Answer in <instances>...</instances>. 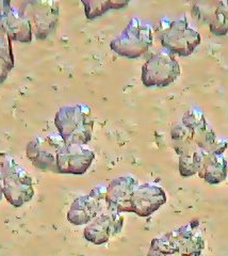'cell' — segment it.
<instances>
[{
	"label": "cell",
	"mask_w": 228,
	"mask_h": 256,
	"mask_svg": "<svg viewBox=\"0 0 228 256\" xmlns=\"http://www.w3.org/2000/svg\"><path fill=\"white\" fill-rule=\"evenodd\" d=\"M172 144L179 156V173L183 178L198 174L205 153L223 154L228 142L219 138L200 109H190L171 130Z\"/></svg>",
	"instance_id": "cell-1"
},
{
	"label": "cell",
	"mask_w": 228,
	"mask_h": 256,
	"mask_svg": "<svg viewBox=\"0 0 228 256\" xmlns=\"http://www.w3.org/2000/svg\"><path fill=\"white\" fill-rule=\"evenodd\" d=\"M58 134L66 144H88L93 134L92 109L84 104L61 107L54 116Z\"/></svg>",
	"instance_id": "cell-2"
},
{
	"label": "cell",
	"mask_w": 228,
	"mask_h": 256,
	"mask_svg": "<svg viewBox=\"0 0 228 256\" xmlns=\"http://www.w3.org/2000/svg\"><path fill=\"white\" fill-rule=\"evenodd\" d=\"M1 180L3 196L14 207L25 205L34 196L33 182L26 170L10 155L1 162Z\"/></svg>",
	"instance_id": "cell-3"
},
{
	"label": "cell",
	"mask_w": 228,
	"mask_h": 256,
	"mask_svg": "<svg viewBox=\"0 0 228 256\" xmlns=\"http://www.w3.org/2000/svg\"><path fill=\"white\" fill-rule=\"evenodd\" d=\"M159 38L164 50L182 57L193 54L202 41L201 34L190 27L186 18L172 22L161 20Z\"/></svg>",
	"instance_id": "cell-4"
},
{
	"label": "cell",
	"mask_w": 228,
	"mask_h": 256,
	"mask_svg": "<svg viewBox=\"0 0 228 256\" xmlns=\"http://www.w3.org/2000/svg\"><path fill=\"white\" fill-rule=\"evenodd\" d=\"M153 45V27L151 24L132 18L122 34L114 38L110 48L122 57L137 59Z\"/></svg>",
	"instance_id": "cell-5"
},
{
	"label": "cell",
	"mask_w": 228,
	"mask_h": 256,
	"mask_svg": "<svg viewBox=\"0 0 228 256\" xmlns=\"http://www.w3.org/2000/svg\"><path fill=\"white\" fill-rule=\"evenodd\" d=\"M180 75V66L173 54L160 50L153 54L142 66L141 80L146 88H164L172 84Z\"/></svg>",
	"instance_id": "cell-6"
},
{
	"label": "cell",
	"mask_w": 228,
	"mask_h": 256,
	"mask_svg": "<svg viewBox=\"0 0 228 256\" xmlns=\"http://www.w3.org/2000/svg\"><path fill=\"white\" fill-rule=\"evenodd\" d=\"M22 14L29 20L31 28L34 29V36L37 40H45L56 28L60 6L58 2H26L21 4Z\"/></svg>",
	"instance_id": "cell-7"
},
{
	"label": "cell",
	"mask_w": 228,
	"mask_h": 256,
	"mask_svg": "<svg viewBox=\"0 0 228 256\" xmlns=\"http://www.w3.org/2000/svg\"><path fill=\"white\" fill-rule=\"evenodd\" d=\"M32 41V28L22 12L10 2L0 0V43Z\"/></svg>",
	"instance_id": "cell-8"
},
{
	"label": "cell",
	"mask_w": 228,
	"mask_h": 256,
	"mask_svg": "<svg viewBox=\"0 0 228 256\" xmlns=\"http://www.w3.org/2000/svg\"><path fill=\"white\" fill-rule=\"evenodd\" d=\"M64 143L59 134L38 136L28 143L26 154L38 170L58 173L57 154Z\"/></svg>",
	"instance_id": "cell-9"
},
{
	"label": "cell",
	"mask_w": 228,
	"mask_h": 256,
	"mask_svg": "<svg viewBox=\"0 0 228 256\" xmlns=\"http://www.w3.org/2000/svg\"><path fill=\"white\" fill-rule=\"evenodd\" d=\"M107 187L99 185L89 194L77 198L67 212V220L75 226L89 224L107 210Z\"/></svg>",
	"instance_id": "cell-10"
},
{
	"label": "cell",
	"mask_w": 228,
	"mask_h": 256,
	"mask_svg": "<svg viewBox=\"0 0 228 256\" xmlns=\"http://www.w3.org/2000/svg\"><path fill=\"white\" fill-rule=\"evenodd\" d=\"M95 153L80 144L64 143L57 154V169L61 174L81 175L91 166Z\"/></svg>",
	"instance_id": "cell-11"
},
{
	"label": "cell",
	"mask_w": 228,
	"mask_h": 256,
	"mask_svg": "<svg viewBox=\"0 0 228 256\" xmlns=\"http://www.w3.org/2000/svg\"><path fill=\"white\" fill-rule=\"evenodd\" d=\"M124 226L122 214L107 210L91 221L84 228L83 236L88 242L94 244H104L108 240L121 233Z\"/></svg>",
	"instance_id": "cell-12"
},
{
	"label": "cell",
	"mask_w": 228,
	"mask_h": 256,
	"mask_svg": "<svg viewBox=\"0 0 228 256\" xmlns=\"http://www.w3.org/2000/svg\"><path fill=\"white\" fill-rule=\"evenodd\" d=\"M199 226L198 221H192L167 233L178 256H202L205 242Z\"/></svg>",
	"instance_id": "cell-13"
},
{
	"label": "cell",
	"mask_w": 228,
	"mask_h": 256,
	"mask_svg": "<svg viewBox=\"0 0 228 256\" xmlns=\"http://www.w3.org/2000/svg\"><path fill=\"white\" fill-rule=\"evenodd\" d=\"M167 194L154 184H139L130 200L131 212L140 217H149L166 204Z\"/></svg>",
	"instance_id": "cell-14"
},
{
	"label": "cell",
	"mask_w": 228,
	"mask_h": 256,
	"mask_svg": "<svg viewBox=\"0 0 228 256\" xmlns=\"http://www.w3.org/2000/svg\"><path fill=\"white\" fill-rule=\"evenodd\" d=\"M139 180L131 175H124L114 178L107 186L106 202L109 210L113 212H131L130 200Z\"/></svg>",
	"instance_id": "cell-15"
},
{
	"label": "cell",
	"mask_w": 228,
	"mask_h": 256,
	"mask_svg": "<svg viewBox=\"0 0 228 256\" xmlns=\"http://www.w3.org/2000/svg\"><path fill=\"white\" fill-rule=\"evenodd\" d=\"M228 164L223 154L205 153L202 156L198 174L210 185H218L227 178Z\"/></svg>",
	"instance_id": "cell-16"
},
{
	"label": "cell",
	"mask_w": 228,
	"mask_h": 256,
	"mask_svg": "<svg viewBox=\"0 0 228 256\" xmlns=\"http://www.w3.org/2000/svg\"><path fill=\"white\" fill-rule=\"evenodd\" d=\"M84 13L88 20H95L110 10H120L128 6L129 2H86L82 0Z\"/></svg>",
	"instance_id": "cell-17"
},
{
	"label": "cell",
	"mask_w": 228,
	"mask_h": 256,
	"mask_svg": "<svg viewBox=\"0 0 228 256\" xmlns=\"http://www.w3.org/2000/svg\"><path fill=\"white\" fill-rule=\"evenodd\" d=\"M147 256H178L168 234L154 238L149 246Z\"/></svg>",
	"instance_id": "cell-18"
},
{
	"label": "cell",
	"mask_w": 228,
	"mask_h": 256,
	"mask_svg": "<svg viewBox=\"0 0 228 256\" xmlns=\"http://www.w3.org/2000/svg\"><path fill=\"white\" fill-rule=\"evenodd\" d=\"M14 68V56L11 43H0V84L6 79Z\"/></svg>",
	"instance_id": "cell-19"
},
{
	"label": "cell",
	"mask_w": 228,
	"mask_h": 256,
	"mask_svg": "<svg viewBox=\"0 0 228 256\" xmlns=\"http://www.w3.org/2000/svg\"><path fill=\"white\" fill-rule=\"evenodd\" d=\"M209 27L210 31L217 36H226L228 32V24L225 18L223 12L220 10V8L217 4V9L215 12L210 14L209 18Z\"/></svg>",
	"instance_id": "cell-20"
},
{
	"label": "cell",
	"mask_w": 228,
	"mask_h": 256,
	"mask_svg": "<svg viewBox=\"0 0 228 256\" xmlns=\"http://www.w3.org/2000/svg\"><path fill=\"white\" fill-rule=\"evenodd\" d=\"M218 6L220 8V10L223 12L225 18L227 20V24H228V0H227V2H218Z\"/></svg>",
	"instance_id": "cell-21"
},
{
	"label": "cell",
	"mask_w": 228,
	"mask_h": 256,
	"mask_svg": "<svg viewBox=\"0 0 228 256\" xmlns=\"http://www.w3.org/2000/svg\"><path fill=\"white\" fill-rule=\"evenodd\" d=\"M3 196V188H2V180H1V169H0V201Z\"/></svg>",
	"instance_id": "cell-22"
}]
</instances>
